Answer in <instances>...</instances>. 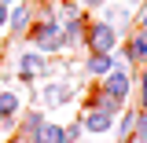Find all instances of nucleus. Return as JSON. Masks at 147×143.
<instances>
[{
    "label": "nucleus",
    "mask_w": 147,
    "mask_h": 143,
    "mask_svg": "<svg viewBox=\"0 0 147 143\" xmlns=\"http://www.w3.org/2000/svg\"><path fill=\"white\" fill-rule=\"evenodd\" d=\"M30 143H66L63 140V121H52V117H44L40 128L33 132V140Z\"/></svg>",
    "instance_id": "4468645a"
},
{
    "label": "nucleus",
    "mask_w": 147,
    "mask_h": 143,
    "mask_svg": "<svg viewBox=\"0 0 147 143\" xmlns=\"http://www.w3.org/2000/svg\"><path fill=\"white\" fill-rule=\"evenodd\" d=\"M26 110V95L18 88H0V121H7V117H18Z\"/></svg>",
    "instance_id": "ddd939ff"
},
{
    "label": "nucleus",
    "mask_w": 147,
    "mask_h": 143,
    "mask_svg": "<svg viewBox=\"0 0 147 143\" xmlns=\"http://www.w3.org/2000/svg\"><path fill=\"white\" fill-rule=\"evenodd\" d=\"M136 117H140V110L129 103L118 117H114V128H110V136H114V143H132V128H136Z\"/></svg>",
    "instance_id": "9b49d317"
},
{
    "label": "nucleus",
    "mask_w": 147,
    "mask_h": 143,
    "mask_svg": "<svg viewBox=\"0 0 147 143\" xmlns=\"http://www.w3.org/2000/svg\"><path fill=\"white\" fill-rule=\"evenodd\" d=\"M114 59H118V55H114ZM96 85H99L103 95H110V99H118L121 107H129V103H132V92H136V70H129L125 62H118V66H114L103 81H96Z\"/></svg>",
    "instance_id": "20e7f679"
},
{
    "label": "nucleus",
    "mask_w": 147,
    "mask_h": 143,
    "mask_svg": "<svg viewBox=\"0 0 147 143\" xmlns=\"http://www.w3.org/2000/svg\"><path fill=\"white\" fill-rule=\"evenodd\" d=\"M7 11H11V7H4V4H0V30L7 26Z\"/></svg>",
    "instance_id": "4be33fe9"
},
{
    "label": "nucleus",
    "mask_w": 147,
    "mask_h": 143,
    "mask_svg": "<svg viewBox=\"0 0 147 143\" xmlns=\"http://www.w3.org/2000/svg\"><path fill=\"white\" fill-rule=\"evenodd\" d=\"M33 7H37L33 0H18L15 7L7 11V26H4V30H7V37H11V40H26V33H30V26L37 22Z\"/></svg>",
    "instance_id": "0eeeda50"
},
{
    "label": "nucleus",
    "mask_w": 147,
    "mask_h": 143,
    "mask_svg": "<svg viewBox=\"0 0 147 143\" xmlns=\"http://www.w3.org/2000/svg\"><path fill=\"white\" fill-rule=\"evenodd\" d=\"M0 4H4V7H15V4H18V0H0Z\"/></svg>",
    "instance_id": "b1692460"
},
{
    "label": "nucleus",
    "mask_w": 147,
    "mask_h": 143,
    "mask_svg": "<svg viewBox=\"0 0 147 143\" xmlns=\"http://www.w3.org/2000/svg\"><path fill=\"white\" fill-rule=\"evenodd\" d=\"M81 143H107V140H88V136H85V140H81Z\"/></svg>",
    "instance_id": "393cba45"
},
{
    "label": "nucleus",
    "mask_w": 147,
    "mask_h": 143,
    "mask_svg": "<svg viewBox=\"0 0 147 143\" xmlns=\"http://www.w3.org/2000/svg\"><path fill=\"white\" fill-rule=\"evenodd\" d=\"M77 121H81V128H85V136H88V140H107L110 128H114V117L99 114V110H81V114H77Z\"/></svg>",
    "instance_id": "1a4fd4ad"
},
{
    "label": "nucleus",
    "mask_w": 147,
    "mask_h": 143,
    "mask_svg": "<svg viewBox=\"0 0 147 143\" xmlns=\"http://www.w3.org/2000/svg\"><path fill=\"white\" fill-rule=\"evenodd\" d=\"M114 4H125V7H132V11H136L140 4H147V0H114Z\"/></svg>",
    "instance_id": "412c9836"
},
{
    "label": "nucleus",
    "mask_w": 147,
    "mask_h": 143,
    "mask_svg": "<svg viewBox=\"0 0 147 143\" xmlns=\"http://www.w3.org/2000/svg\"><path fill=\"white\" fill-rule=\"evenodd\" d=\"M44 117H48V114H44L40 107H26V110L15 117V136H22V140H33V132L40 128V121H44Z\"/></svg>",
    "instance_id": "f8f14e48"
},
{
    "label": "nucleus",
    "mask_w": 147,
    "mask_h": 143,
    "mask_svg": "<svg viewBox=\"0 0 147 143\" xmlns=\"http://www.w3.org/2000/svg\"><path fill=\"white\" fill-rule=\"evenodd\" d=\"M77 15H81V4H77V0H52V18L59 22V26L74 22Z\"/></svg>",
    "instance_id": "2eb2a0df"
},
{
    "label": "nucleus",
    "mask_w": 147,
    "mask_h": 143,
    "mask_svg": "<svg viewBox=\"0 0 147 143\" xmlns=\"http://www.w3.org/2000/svg\"><path fill=\"white\" fill-rule=\"evenodd\" d=\"M77 99V85L66 81V77H52V81H40V92L33 95V107H40L44 114L52 110H63Z\"/></svg>",
    "instance_id": "f03ea898"
},
{
    "label": "nucleus",
    "mask_w": 147,
    "mask_h": 143,
    "mask_svg": "<svg viewBox=\"0 0 147 143\" xmlns=\"http://www.w3.org/2000/svg\"><path fill=\"white\" fill-rule=\"evenodd\" d=\"M55 73H59V59H48V55L33 52V48L18 52V59H15V81H18V85H37V81H52Z\"/></svg>",
    "instance_id": "f257e3e1"
},
{
    "label": "nucleus",
    "mask_w": 147,
    "mask_h": 143,
    "mask_svg": "<svg viewBox=\"0 0 147 143\" xmlns=\"http://www.w3.org/2000/svg\"><path fill=\"white\" fill-rule=\"evenodd\" d=\"M132 26H136L140 33H147V4H140V7H136V15H132Z\"/></svg>",
    "instance_id": "aec40b11"
},
{
    "label": "nucleus",
    "mask_w": 147,
    "mask_h": 143,
    "mask_svg": "<svg viewBox=\"0 0 147 143\" xmlns=\"http://www.w3.org/2000/svg\"><path fill=\"white\" fill-rule=\"evenodd\" d=\"M132 143H147V114H144V110H140L136 128H132Z\"/></svg>",
    "instance_id": "a211bd4d"
},
{
    "label": "nucleus",
    "mask_w": 147,
    "mask_h": 143,
    "mask_svg": "<svg viewBox=\"0 0 147 143\" xmlns=\"http://www.w3.org/2000/svg\"><path fill=\"white\" fill-rule=\"evenodd\" d=\"M81 66H85V77H88V81H103V77L118 66V59H114V52H110V55H92V52H85Z\"/></svg>",
    "instance_id": "9d476101"
},
{
    "label": "nucleus",
    "mask_w": 147,
    "mask_h": 143,
    "mask_svg": "<svg viewBox=\"0 0 147 143\" xmlns=\"http://www.w3.org/2000/svg\"><path fill=\"white\" fill-rule=\"evenodd\" d=\"M132 15H136L132 7H125V4H114V0H110L107 7L99 11V18H103V22H107V26H110L118 37H129L132 30H136V26H132Z\"/></svg>",
    "instance_id": "6e6552de"
},
{
    "label": "nucleus",
    "mask_w": 147,
    "mask_h": 143,
    "mask_svg": "<svg viewBox=\"0 0 147 143\" xmlns=\"http://www.w3.org/2000/svg\"><path fill=\"white\" fill-rule=\"evenodd\" d=\"M4 143H30V140H22V136H7Z\"/></svg>",
    "instance_id": "5701e85b"
},
{
    "label": "nucleus",
    "mask_w": 147,
    "mask_h": 143,
    "mask_svg": "<svg viewBox=\"0 0 147 143\" xmlns=\"http://www.w3.org/2000/svg\"><path fill=\"white\" fill-rule=\"evenodd\" d=\"M118 62H125L129 70H140V66H147V33H140V30H132L129 37H121V44H118Z\"/></svg>",
    "instance_id": "423d86ee"
},
{
    "label": "nucleus",
    "mask_w": 147,
    "mask_h": 143,
    "mask_svg": "<svg viewBox=\"0 0 147 143\" xmlns=\"http://www.w3.org/2000/svg\"><path fill=\"white\" fill-rule=\"evenodd\" d=\"M118 44H121V37L114 33L99 15H92L88 30H85V52H92V55H110V52H118Z\"/></svg>",
    "instance_id": "39448f33"
},
{
    "label": "nucleus",
    "mask_w": 147,
    "mask_h": 143,
    "mask_svg": "<svg viewBox=\"0 0 147 143\" xmlns=\"http://www.w3.org/2000/svg\"><path fill=\"white\" fill-rule=\"evenodd\" d=\"M77 4H81V11H88V15H99V11L107 7L110 0H77Z\"/></svg>",
    "instance_id": "6ab92c4d"
},
{
    "label": "nucleus",
    "mask_w": 147,
    "mask_h": 143,
    "mask_svg": "<svg viewBox=\"0 0 147 143\" xmlns=\"http://www.w3.org/2000/svg\"><path fill=\"white\" fill-rule=\"evenodd\" d=\"M63 140H66V143H81V140H85V128H81L77 117H74V121H63Z\"/></svg>",
    "instance_id": "f3484780"
},
{
    "label": "nucleus",
    "mask_w": 147,
    "mask_h": 143,
    "mask_svg": "<svg viewBox=\"0 0 147 143\" xmlns=\"http://www.w3.org/2000/svg\"><path fill=\"white\" fill-rule=\"evenodd\" d=\"M132 107L147 114V66L136 70V92H132Z\"/></svg>",
    "instance_id": "dca6fc26"
},
{
    "label": "nucleus",
    "mask_w": 147,
    "mask_h": 143,
    "mask_svg": "<svg viewBox=\"0 0 147 143\" xmlns=\"http://www.w3.org/2000/svg\"><path fill=\"white\" fill-rule=\"evenodd\" d=\"M26 48L48 55V59H63L66 52H63V30H59V22H33L30 33H26Z\"/></svg>",
    "instance_id": "7ed1b4c3"
}]
</instances>
